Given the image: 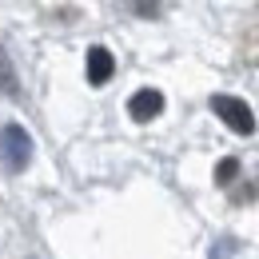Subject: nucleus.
<instances>
[{
  "instance_id": "obj_1",
  "label": "nucleus",
  "mask_w": 259,
  "mask_h": 259,
  "mask_svg": "<svg viewBox=\"0 0 259 259\" xmlns=\"http://www.w3.org/2000/svg\"><path fill=\"white\" fill-rule=\"evenodd\" d=\"M0 163L8 171H24L32 163V136L20 124H4L0 128Z\"/></svg>"
},
{
  "instance_id": "obj_2",
  "label": "nucleus",
  "mask_w": 259,
  "mask_h": 259,
  "mask_svg": "<svg viewBox=\"0 0 259 259\" xmlns=\"http://www.w3.org/2000/svg\"><path fill=\"white\" fill-rule=\"evenodd\" d=\"M211 112H215L231 132H239V136H251V132H255V112H251L247 100H239V96H211Z\"/></svg>"
},
{
  "instance_id": "obj_4",
  "label": "nucleus",
  "mask_w": 259,
  "mask_h": 259,
  "mask_svg": "<svg viewBox=\"0 0 259 259\" xmlns=\"http://www.w3.org/2000/svg\"><path fill=\"white\" fill-rule=\"evenodd\" d=\"M112 72H116V60H112V52L108 48H88V84H108L112 80Z\"/></svg>"
},
{
  "instance_id": "obj_6",
  "label": "nucleus",
  "mask_w": 259,
  "mask_h": 259,
  "mask_svg": "<svg viewBox=\"0 0 259 259\" xmlns=\"http://www.w3.org/2000/svg\"><path fill=\"white\" fill-rule=\"evenodd\" d=\"M235 176H239V160H231V156H227V160H220V167H215V184H220V188H227Z\"/></svg>"
},
{
  "instance_id": "obj_3",
  "label": "nucleus",
  "mask_w": 259,
  "mask_h": 259,
  "mask_svg": "<svg viewBox=\"0 0 259 259\" xmlns=\"http://www.w3.org/2000/svg\"><path fill=\"white\" fill-rule=\"evenodd\" d=\"M160 112H163V92H156V88H140V92L128 100V116H132V120H140V124L156 120Z\"/></svg>"
},
{
  "instance_id": "obj_5",
  "label": "nucleus",
  "mask_w": 259,
  "mask_h": 259,
  "mask_svg": "<svg viewBox=\"0 0 259 259\" xmlns=\"http://www.w3.org/2000/svg\"><path fill=\"white\" fill-rule=\"evenodd\" d=\"M0 92H4V96H16V92H20V84H16V68H12L8 56H4V48H0Z\"/></svg>"
}]
</instances>
